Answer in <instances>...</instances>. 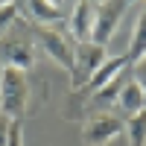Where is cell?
Listing matches in <instances>:
<instances>
[{
    "mask_svg": "<svg viewBox=\"0 0 146 146\" xmlns=\"http://www.w3.org/2000/svg\"><path fill=\"white\" fill-rule=\"evenodd\" d=\"M123 135H126L129 146H146V108L126 120V131Z\"/></svg>",
    "mask_w": 146,
    "mask_h": 146,
    "instance_id": "obj_12",
    "label": "cell"
},
{
    "mask_svg": "<svg viewBox=\"0 0 146 146\" xmlns=\"http://www.w3.org/2000/svg\"><path fill=\"white\" fill-rule=\"evenodd\" d=\"M21 12H29L38 27H62V23H67V18H70V6L50 3V0H44V3H23Z\"/></svg>",
    "mask_w": 146,
    "mask_h": 146,
    "instance_id": "obj_7",
    "label": "cell"
},
{
    "mask_svg": "<svg viewBox=\"0 0 146 146\" xmlns=\"http://www.w3.org/2000/svg\"><path fill=\"white\" fill-rule=\"evenodd\" d=\"M131 9V3H96V21H94V32H91V44L105 47L114 38V32L120 27L123 15Z\"/></svg>",
    "mask_w": 146,
    "mask_h": 146,
    "instance_id": "obj_4",
    "label": "cell"
},
{
    "mask_svg": "<svg viewBox=\"0 0 146 146\" xmlns=\"http://www.w3.org/2000/svg\"><path fill=\"white\" fill-rule=\"evenodd\" d=\"M3 62L6 67H15V70H29L35 64V53L29 44H21V41H6L3 44Z\"/></svg>",
    "mask_w": 146,
    "mask_h": 146,
    "instance_id": "obj_9",
    "label": "cell"
},
{
    "mask_svg": "<svg viewBox=\"0 0 146 146\" xmlns=\"http://www.w3.org/2000/svg\"><path fill=\"white\" fill-rule=\"evenodd\" d=\"M108 58L105 47H96V44H73V70H70V85L73 91H85L88 82L96 70L102 67V62Z\"/></svg>",
    "mask_w": 146,
    "mask_h": 146,
    "instance_id": "obj_2",
    "label": "cell"
},
{
    "mask_svg": "<svg viewBox=\"0 0 146 146\" xmlns=\"http://www.w3.org/2000/svg\"><path fill=\"white\" fill-rule=\"evenodd\" d=\"M21 15V3H0V35H3Z\"/></svg>",
    "mask_w": 146,
    "mask_h": 146,
    "instance_id": "obj_13",
    "label": "cell"
},
{
    "mask_svg": "<svg viewBox=\"0 0 146 146\" xmlns=\"http://www.w3.org/2000/svg\"><path fill=\"white\" fill-rule=\"evenodd\" d=\"M126 56H129V62H131V64L140 62V58L146 56V9L140 12L137 21H135L131 38H129V44H126Z\"/></svg>",
    "mask_w": 146,
    "mask_h": 146,
    "instance_id": "obj_11",
    "label": "cell"
},
{
    "mask_svg": "<svg viewBox=\"0 0 146 146\" xmlns=\"http://www.w3.org/2000/svg\"><path fill=\"white\" fill-rule=\"evenodd\" d=\"M131 79H135L140 88H143V94H146V56L140 58V62L131 64Z\"/></svg>",
    "mask_w": 146,
    "mask_h": 146,
    "instance_id": "obj_14",
    "label": "cell"
},
{
    "mask_svg": "<svg viewBox=\"0 0 146 146\" xmlns=\"http://www.w3.org/2000/svg\"><path fill=\"white\" fill-rule=\"evenodd\" d=\"M94 21H96V3H73L70 6V41L73 44H88L91 32H94Z\"/></svg>",
    "mask_w": 146,
    "mask_h": 146,
    "instance_id": "obj_6",
    "label": "cell"
},
{
    "mask_svg": "<svg viewBox=\"0 0 146 146\" xmlns=\"http://www.w3.org/2000/svg\"><path fill=\"white\" fill-rule=\"evenodd\" d=\"M12 123L15 120H9L0 114V146H9V131H12Z\"/></svg>",
    "mask_w": 146,
    "mask_h": 146,
    "instance_id": "obj_15",
    "label": "cell"
},
{
    "mask_svg": "<svg viewBox=\"0 0 146 146\" xmlns=\"http://www.w3.org/2000/svg\"><path fill=\"white\" fill-rule=\"evenodd\" d=\"M126 131V123L117 114H96L91 120H85L82 126V143L85 146H105L114 137H120Z\"/></svg>",
    "mask_w": 146,
    "mask_h": 146,
    "instance_id": "obj_3",
    "label": "cell"
},
{
    "mask_svg": "<svg viewBox=\"0 0 146 146\" xmlns=\"http://www.w3.org/2000/svg\"><path fill=\"white\" fill-rule=\"evenodd\" d=\"M29 105V82L21 70L3 67L0 73V114L9 120H21Z\"/></svg>",
    "mask_w": 146,
    "mask_h": 146,
    "instance_id": "obj_1",
    "label": "cell"
},
{
    "mask_svg": "<svg viewBox=\"0 0 146 146\" xmlns=\"http://www.w3.org/2000/svg\"><path fill=\"white\" fill-rule=\"evenodd\" d=\"M0 73H3V67H0Z\"/></svg>",
    "mask_w": 146,
    "mask_h": 146,
    "instance_id": "obj_16",
    "label": "cell"
},
{
    "mask_svg": "<svg viewBox=\"0 0 146 146\" xmlns=\"http://www.w3.org/2000/svg\"><path fill=\"white\" fill-rule=\"evenodd\" d=\"M117 108H120L126 117H135L137 111H143V108H146V94H143V88H140L135 79H129L126 88L120 91V96H117Z\"/></svg>",
    "mask_w": 146,
    "mask_h": 146,
    "instance_id": "obj_10",
    "label": "cell"
},
{
    "mask_svg": "<svg viewBox=\"0 0 146 146\" xmlns=\"http://www.w3.org/2000/svg\"><path fill=\"white\" fill-rule=\"evenodd\" d=\"M126 67H131V62H129V56H126V53L108 56L105 62H102V67L91 76V82H88V88H85V91H91V94H94V91H100L102 85H108L114 76H120V73H123Z\"/></svg>",
    "mask_w": 146,
    "mask_h": 146,
    "instance_id": "obj_8",
    "label": "cell"
},
{
    "mask_svg": "<svg viewBox=\"0 0 146 146\" xmlns=\"http://www.w3.org/2000/svg\"><path fill=\"white\" fill-rule=\"evenodd\" d=\"M35 38L41 41L44 53L50 56L56 64H62L67 73L73 70V41L62 29H56V27H38V23H35Z\"/></svg>",
    "mask_w": 146,
    "mask_h": 146,
    "instance_id": "obj_5",
    "label": "cell"
}]
</instances>
